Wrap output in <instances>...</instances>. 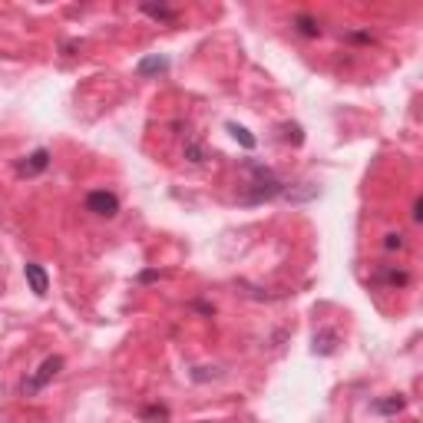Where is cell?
Wrapping results in <instances>:
<instances>
[{"label": "cell", "mask_w": 423, "mask_h": 423, "mask_svg": "<svg viewBox=\"0 0 423 423\" xmlns=\"http://www.w3.org/2000/svg\"><path fill=\"white\" fill-rule=\"evenodd\" d=\"M242 169L252 176V182H245L248 192L238 196L242 205H261V202H268V198H274V196H285V182L278 179L268 166H261V162H255V159H245Z\"/></svg>", "instance_id": "obj_1"}, {"label": "cell", "mask_w": 423, "mask_h": 423, "mask_svg": "<svg viewBox=\"0 0 423 423\" xmlns=\"http://www.w3.org/2000/svg\"><path fill=\"white\" fill-rule=\"evenodd\" d=\"M60 370H63V357H60V354L46 357V361L40 364V367H37V374H30V377L24 380V393H37V391H44L46 384H50V380L57 377Z\"/></svg>", "instance_id": "obj_2"}, {"label": "cell", "mask_w": 423, "mask_h": 423, "mask_svg": "<svg viewBox=\"0 0 423 423\" xmlns=\"http://www.w3.org/2000/svg\"><path fill=\"white\" fill-rule=\"evenodd\" d=\"M86 212H93L96 218H116L120 215V198H116V192L93 189L90 196H86Z\"/></svg>", "instance_id": "obj_3"}, {"label": "cell", "mask_w": 423, "mask_h": 423, "mask_svg": "<svg viewBox=\"0 0 423 423\" xmlns=\"http://www.w3.org/2000/svg\"><path fill=\"white\" fill-rule=\"evenodd\" d=\"M370 281L380 288H407L410 285V274L404 268H393V265H384L377 272L370 274Z\"/></svg>", "instance_id": "obj_4"}, {"label": "cell", "mask_w": 423, "mask_h": 423, "mask_svg": "<svg viewBox=\"0 0 423 423\" xmlns=\"http://www.w3.org/2000/svg\"><path fill=\"white\" fill-rule=\"evenodd\" d=\"M46 169H50V149H33L27 159L17 162V172H20V176H40Z\"/></svg>", "instance_id": "obj_5"}, {"label": "cell", "mask_w": 423, "mask_h": 423, "mask_svg": "<svg viewBox=\"0 0 423 423\" xmlns=\"http://www.w3.org/2000/svg\"><path fill=\"white\" fill-rule=\"evenodd\" d=\"M291 27H294V33L304 37V40H317V37H321V20H317L314 14H308V10L291 17Z\"/></svg>", "instance_id": "obj_6"}, {"label": "cell", "mask_w": 423, "mask_h": 423, "mask_svg": "<svg viewBox=\"0 0 423 423\" xmlns=\"http://www.w3.org/2000/svg\"><path fill=\"white\" fill-rule=\"evenodd\" d=\"M24 274H27V285H30V291L37 294V298H44L46 291H50V278H46L44 265H37V261H27V265H24Z\"/></svg>", "instance_id": "obj_7"}, {"label": "cell", "mask_w": 423, "mask_h": 423, "mask_svg": "<svg viewBox=\"0 0 423 423\" xmlns=\"http://www.w3.org/2000/svg\"><path fill=\"white\" fill-rule=\"evenodd\" d=\"M166 70H169V57H162V53H149V57H142V60L136 63V73L142 76V79L166 73Z\"/></svg>", "instance_id": "obj_8"}, {"label": "cell", "mask_w": 423, "mask_h": 423, "mask_svg": "<svg viewBox=\"0 0 423 423\" xmlns=\"http://www.w3.org/2000/svg\"><path fill=\"white\" fill-rule=\"evenodd\" d=\"M311 350H314L317 357H331L334 350H337V331H334V328H324V331H317L314 341H311Z\"/></svg>", "instance_id": "obj_9"}, {"label": "cell", "mask_w": 423, "mask_h": 423, "mask_svg": "<svg viewBox=\"0 0 423 423\" xmlns=\"http://www.w3.org/2000/svg\"><path fill=\"white\" fill-rule=\"evenodd\" d=\"M139 10L146 17H152V20H162V24H176V20H179V10H176V7H166V3H142Z\"/></svg>", "instance_id": "obj_10"}, {"label": "cell", "mask_w": 423, "mask_h": 423, "mask_svg": "<svg viewBox=\"0 0 423 423\" xmlns=\"http://www.w3.org/2000/svg\"><path fill=\"white\" fill-rule=\"evenodd\" d=\"M404 407H407V400H404L400 393L384 397V400H374V413H380V417H393V413H400Z\"/></svg>", "instance_id": "obj_11"}, {"label": "cell", "mask_w": 423, "mask_h": 423, "mask_svg": "<svg viewBox=\"0 0 423 423\" xmlns=\"http://www.w3.org/2000/svg\"><path fill=\"white\" fill-rule=\"evenodd\" d=\"M139 420L142 423H166L169 420V407L166 404H146L139 410Z\"/></svg>", "instance_id": "obj_12"}, {"label": "cell", "mask_w": 423, "mask_h": 423, "mask_svg": "<svg viewBox=\"0 0 423 423\" xmlns=\"http://www.w3.org/2000/svg\"><path fill=\"white\" fill-rule=\"evenodd\" d=\"M185 159H189L192 166H202V162L209 159V152H205V146H202L198 139H185Z\"/></svg>", "instance_id": "obj_13"}, {"label": "cell", "mask_w": 423, "mask_h": 423, "mask_svg": "<svg viewBox=\"0 0 423 423\" xmlns=\"http://www.w3.org/2000/svg\"><path fill=\"white\" fill-rule=\"evenodd\" d=\"M225 129H228V133H232V136H235V139H238V142H242L245 149H255V146H258V139L252 136V133H248L245 126H238V122H228Z\"/></svg>", "instance_id": "obj_14"}, {"label": "cell", "mask_w": 423, "mask_h": 423, "mask_svg": "<svg viewBox=\"0 0 423 423\" xmlns=\"http://www.w3.org/2000/svg\"><path fill=\"white\" fill-rule=\"evenodd\" d=\"M281 139H285V142H291V146H301V142H304V129L298 126V122H285V126H281Z\"/></svg>", "instance_id": "obj_15"}, {"label": "cell", "mask_w": 423, "mask_h": 423, "mask_svg": "<svg viewBox=\"0 0 423 423\" xmlns=\"http://www.w3.org/2000/svg\"><path fill=\"white\" fill-rule=\"evenodd\" d=\"M291 202H308V198H317V185L314 182H304V189L301 192H285Z\"/></svg>", "instance_id": "obj_16"}, {"label": "cell", "mask_w": 423, "mask_h": 423, "mask_svg": "<svg viewBox=\"0 0 423 423\" xmlns=\"http://www.w3.org/2000/svg\"><path fill=\"white\" fill-rule=\"evenodd\" d=\"M404 235H400V232H387V235H384V252H400V248H404Z\"/></svg>", "instance_id": "obj_17"}, {"label": "cell", "mask_w": 423, "mask_h": 423, "mask_svg": "<svg viewBox=\"0 0 423 423\" xmlns=\"http://www.w3.org/2000/svg\"><path fill=\"white\" fill-rule=\"evenodd\" d=\"M209 377H218V367H196V370H192V380H198V384Z\"/></svg>", "instance_id": "obj_18"}, {"label": "cell", "mask_w": 423, "mask_h": 423, "mask_svg": "<svg viewBox=\"0 0 423 423\" xmlns=\"http://www.w3.org/2000/svg\"><path fill=\"white\" fill-rule=\"evenodd\" d=\"M344 37H348L350 44H374V37L367 30H350V33H344Z\"/></svg>", "instance_id": "obj_19"}, {"label": "cell", "mask_w": 423, "mask_h": 423, "mask_svg": "<svg viewBox=\"0 0 423 423\" xmlns=\"http://www.w3.org/2000/svg\"><path fill=\"white\" fill-rule=\"evenodd\" d=\"M149 281H159V272H142L139 274V285H149Z\"/></svg>", "instance_id": "obj_20"}, {"label": "cell", "mask_w": 423, "mask_h": 423, "mask_svg": "<svg viewBox=\"0 0 423 423\" xmlns=\"http://www.w3.org/2000/svg\"><path fill=\"white\" fill-rule=\"evenodd\" d=\"M192 308H196V311H202V314H212V311H215L209 301H192Z\"/></svg>", "instance_id": "obj_21"}, {"label": "cell", "mask_w": 423, "mask_h": 423, "mask_svg": "<svg viewBox=\"0 0 423 423\" xmlns=\"http://www.w3.org/2000/svg\"><path fill=\"white\" fill-rule=\"evenodd\" d=\"M423 202H420V198H417V202H413V212H410V215H413V222H420V218H423Z\"/></svg>", "instance_id": "obj_22"}]
</instances>
